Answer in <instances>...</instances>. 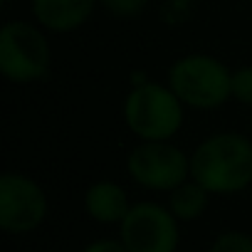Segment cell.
<instances>
[{
    "mask_svg": "<svg viewBox=\"0 0 252 252\" xmlns=\"http://www.w3.org/2000/svg\"><path fill=\"white\" fill-rule=\"evenodd\" d=\"M190 178L210 195H232L252 183V141L235 131L213 134L190 156Z\"/></svg>",
    "mask_w": 252,
    "mask_h": 252,
    "instance_id": "1",
    "label": "cell"
},
{
    "mask_svg": "<svg viewBox=\"0 0 252 252\" xmlns=\"http://www.w3.org/2000/svg\"><path fill=\"white\" fill-rule=\"evenodd\" d=\"M168 87L190 109H218L232 99V72L213 55L193 52L168 69Z\"/></svg>",
    "mask_w": 252,
    "mask_h": 252,
    "instance_id": "2",
    "label": "cell"
},
{
    "mask_svg": "<svg viewBox=\"0 0 252 252\" xmlns=\"http://www.w3.org/2000/svg\"><path fill=\"white\" fill-rule=\"evenodd\" d=\"M124 121L141 141H171L183 126V101L171 87L146 82L126 96Z\"/></svg>",
    "mask_w": 252,
    "mask_h": 252,
    "instance_id": "3",
    "label": "cell"
},
{
    "mask_svg": "<svg viewBox=\"0 0 252 252\" xmlns=\"http://www.w3.org/2000/svg\"><path fill=\"white\" fill-rule=\"evenodd\" d=\"M52 69V50L42 30L25 20H10L0 30V72L13 84L45 82Z\"/></svg>",
    "mask_w": 252,
    "mask_h": 252,
    "instance_id": "4",
    "label": "cell"
},
{
    "mask_svg": "<svg viewBox=\"0 0 252 252\" xmlns=\"http://www.w3.org/2000/svg\"><path fill=\"white\" fill-rule=\"evenodd\" d=\"M126 171L141 188L171 193L190 178V156L171 141H141L126 158Z\"/></svg>",
    "mask_w": 252,
    "mask_h": 252,
    "instance_id": "5",
    "label": "cell"
},
{
    "mask_svg": "<svg viewBox=\"0 0 252 252\" xmlns=\"http://www.w3.org/2000/svg\"><path fill=\"white\" fill-rule=\"evenodd\" d=\"M119 240L129 252H176L181 230L168 205L144 200L131 205L129 215L119 225Z\"/></svg>",
    "mask_w": 252,
    "mask_h": 252,
    "instance_id": "6",
    "label": "cell"
},
{
    "mask_svg": "<svg viewBox=\"0 0 252 252\" xmlns=\"http://www.w3.org/2000/svg\"><path fill=\"white\" fill-rule=\"evenodd\" d=\"M50 203L42 186L25 173H3L0 178V230L28 235L47 218Z\"/></svg>",
    "mask_w": 252,
    "mask_h": 252,
    "instance_id": "7",
    "label": "cell"
},
{
    "mask_svg": "<svg viewBox=\"0 0 252 252\" xmlns=\"http://www.w3.org/2000/svg\"><path fill=\"white\" fill-rule=\"evenodd\" d=\"M99 0H32L35 20L52 32H72L82 28Z\"/></svg>",
    "mask_w": 252,
    "mask_h": 252,
    "instance_id": "8",
    "label": "cell"
},
{
    "mask_svg": "<svg viewBox=\"0 0 252 252\" xmlns=\"http://www.w3.org/2000/svg\"><path fill=\"white\" fill-rule=\"evenodd\" d=\"M84 210L94 222L101 225H121L129 215L131 203L126 190L114 181H96L84 193Z\"/></svg>",
    "mask_w": 252,
    "mask_h": 252,
    "instance_id": "9",
    "label": "cell"
},
{
    "mask_svg": "<svg viewBox=\"0 0 252 252\" xmlns=\"http://www.w3.org/2000/svg\"><path fill=\"white\" fill-rule=\"evenodd\" d=\"M208 200H210V193L198 181L188 178L186 183H181L178 188L168 193V210L176 215L178 222H190V220H198L208 210Z\"/></svg>",
    "mask_w": 252,
    "mask_h": 252,
    "instance_id": "10",
    "label": "cell"
},
{
    "mask_svg": "<svg viewBox=\"0 0 252 252\" xmlns=\"http://www.w3.org/2000/svg\"><path fill=\"white\" fill-rule=\"evenodd\" d=\"M208 252H252V235L240 232V230H227L220 232Z\"/></svg>",
    "mask_w": 252,
    "mask_h": 252,
    "instance_id": "11",
    "label": "cell"
},
{
    "mask_svg": "<svg viewBox=\"0 0 252 252\" xmlns=\"http://www.w3.org/2000/svg\"><path fill=\"white\" fill-rule=\"evenodd\" d=\"M99 5L114 18H136L149 8V0H99Z\"/></svg>",
    "mask_w": 252,
    "mask_h": 252,
    "instance_id": "12",
    "label": "cell"
},
{
    "mask_svg": "<svg viewBox=\"0 0 252 252\" xmlns=\"http://www.w3.org/2000/svg\"><path fill=\"white\" fill-rule=\"evenodd\" d=\"M232 99L245 106H252V64L232 72Z\"/></svg>",
    "mask_w": 252,
    "mask_h": 252,
    "instance_id": "13",
    "label": "cell"
},
{
    "mask_svg": "<svg viewBox=\"0 0 252 252\" xmlns=\"http://www.w3.org/2000/svg\"><path fill=\"white\" fill-rule=\"evenodd\" d=\"M82 252H129V247L121 240H94Z\"/></svg>",
    "mask_w": 252,
    "mask_h": 252,
    "instance_id": "14",
    "label": "cell"
},
{
    "mask_svg": "<svg viewBox=\"0 0 252 252\" xmlns=\"http://www.w3.org/2000/svg\"><path fill=\"white\" fill-rule=\"evenodd\" d=\"M250 3H252V0H250Z\"/></svg>",
    "mask_w": 252,
    "mask_h": 252,
    "instance_id": "15",
    "label": "cell"
}]
</instances>
